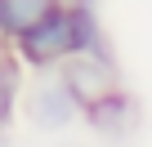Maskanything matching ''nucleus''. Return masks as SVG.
Returning a JSON list of instances; mask_svg holds the SVG:
<instances>
[{
  "instance_id": "11",
  "label": "nucleus",
  "mask_w": 152,
  "mask_h": 147,
  "mask_svg": "<svg viewBox=\"0 0 152 147\" xmlns=\"http://www.w3.org/2000/svg\"><path fill=\"white\" fill-rule=\"evenodd\" d=\"M0 147H9V138H5V143H0Z\"/></svg>"
},
{
  "instance_id": "4",
  "label": "nucleus",
  "mask_w": 152,
  "mask_h": 147,
  "mask_svg": "<svg viewBox=\"0 0 152 147\" xmlns=\"http://www.w3.org/2000/svg\"><path fill=\"white\" fill-rule=\"evenodd\" d=\"M81 125H85L90 134H99L103 143H130V138L139 134V125H143V107H139V98L121 85V89H112L107 98H99L94 107H85V112H81Z\"/></svg>"
},
{
  "instance_id": "6",
  "label": "nucleus",
  "mask_w": 152,
  "mask_h": 147,
  "mask_svg": "<svg viewBox=\"0 0 152 147\" xmlns=\"http://www.w3.org/2000/svg\"><path fill=\"white\" fill-rule=\"evenodd\" d=\"M63 0H0V27H5V45L18 40L27 27H36L45 14H54Z\"/></svg>"
},
{
  "instance_id": "1",
  "label": "nucleus",
  "mask_w": 152,
  "mask_h": 147,
  "mask_svg": "<svg viewBox=\"0 0 152 147\" xmlns=\"http://www.w3.org/2000/svg\"><path fill=\"white\" fill-rule=\"evenodd\" d=\"M14 58L36 71V76H49L58 71L67 58H72V18H67V5H58L54 14H45L36 27H27L18 40H9Z\"/></svg>"
},
{
  "instance_id": "7",
  "label": "nucleus",
  "mask_w": 152,
  "mask_h": 147,
  "mask_svg": "<svg viewBox=\"0 0 152 147\" xmlns=\"http://www.w3.org/2000/svg\"><path fill=\"white\" fill-rule=\"evenodd\" d=\"M23 89H27V67L14 58L9 45H0V116H5L9 125H14V116H18Z\"/></svg>"
},
{
  "instance_id": "2",
  "label": "nucleus",
  "mask_w": 152,
  "mask_h": 147,
  "mask_svg": "<svg viewBox=\"0 0 152 147\" xmlns=\"http://www.w3.org/2000/svg\"><path fill=\"white\" fill-rule=\"evenodd\" d=\"M18 112H23V120H27L36 134H67V129L81 125V103L67 94V85L54 76V71L27 80Z\"/></svg>"
},
{
  "instance_id": "10",
  "label": "nucleus",
  "mask_w": 152,
  "mask_h": 147,
  "mask_svg": "<svg viewBox=\"0 0 152 147\" xmlns=\"http://www.w3.org/2000/svg\"><path fill=\"white\" fill-rule=\"evenodd\" d=\"M63 5H76V0H63Z\"/></svg>"
},
{
  "instance_id": "5",
  "label": "nucleus",
  "mask_w": 152,
  "mask_h": 147,
  "mask_svg": "<svg viewBox=\"0 0 152 147\" xmlns=\"http://www.w3.org/2000/svg\"><path fill=\"white\" fill-rule=\"evenodd\" d=\"M67 18H72V54L112 58V36H107L99 0H76V5H67Z\"/></svg>"
},
{
  "instance_id": "8",
  "label": "nucleus",
  "mask_w": 152,
  "mask_h": 147,
  "mask_svg": "<svg viewBox=\"0 0 152 147\" xmlns=\"http://www.w3.org/2000/svg\"><path fill=\"white\" fill-rule=\"evenodd\" d=\"M0 45H5V27H0Z\"/></svg>"
},
{
  "instance_id": "9",
  "label": "nucleus",
  "mask_w": 152,
  "mask_h": 147,
  "mask_svg": "<svg viewBox=\"0 0 152 147\" xmlns=\"http://www.w3.org/2000/svg\"><path fill=\"white\" fill-rule=\"evenodd\" d=\"M58 147H76V143H58Z\"/></svg>"
},
{
  "instance_id": "3",
  "label": "nucleus",
  "mask_w": 152,
  "mask_h": 147,
  "mask_svg": "<svg viewBox=\"0 0 152 147\" xmlns=\"http://www.w3.org/2000/svg\"><path fill=\"white\" fill-rule=\"evenodd\" d=\"M54 76L67 85V94L85 107H94L99 98H107L112 89H121V67H116V54L112 58H99V54H72Z\"/></svg>"
}]
</instances>
